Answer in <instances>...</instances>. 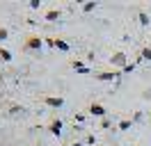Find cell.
Returning a JSON list of instances; mask_svg holds the SVG:
<instances>
[{
  "label": "cell",
  "mask_w": 151,
  "mask_h": 146,
  "mask_svg": "<svg viewBox=\"0 0 151 146\" xmlns=\"http://www.w3.org/2000/svg\"><path fill=\"white\" fill-rule=\"evenodd\" d=\"M142 59H151V48H149V46H147V48H142Z\"/></svg>",
  "instance_id": "11"
},
{
  "label": "cell",
  "mask_w": 151,
  "mask_h": 146,
  "mask_svg": "<svg viewBox=\"0 0 151 146\" xmlns=\"http://www.w3.org/2000/svg\"><path fill=\"white\" fill-rule=\"evenodd\" d=\"M7 34H9V32H7V27H0V44L7 39Z\"/></svg>",
  "instance_id": "12"
},
{
  "label": "cell",
  "mask_w": 151,
  "mask_h": 146,
  "mask_svg": "<svg viewBox=\"0 0 151 146\" xmlns=\"http://www.w3.org/2000/svg\"><path fill=\"white\" fill-rule=\"evenodd\" d=\"M41 46H44V39H41L39 34H28V36H25L23 48H25V50H39Z\"/></svg>",
  "instance_id": "1"
},
{
  "label": "cell",
  "mask_w": 151,
  "mask_h": 146,
  "mask_svg": "<svg viewBox=\"0 0 151 146\" xmlns=\"http://www.w3.org/2000/svg\"><path fill=\"white\" fill-rule=\"evenodd\" d=\"M89 112H92L94 117H103L105 119V107H103V105H99V103H92V105H89Z\"/></svg>",
  "instance_id": "5"
},
{
  "label": "cell",
  "mask_w": 151,
  "mask_h": 146,
  "mask_svg": "<svg viewBox=\"0 0 151 146\" xmlns=\"http://www.w3.org/2000/svg\"><path fill=\"white\" fill-rule=\"evenodd\" d=\"M48 130H50L53 135H60V132H62V121H60V119H53V121L48 123Z\"/></svg>",
  "instance_id": "6"
},
{
  "label": "cell",
  "mask_w": 151,
  "mask_h": 146,
  "mask_svg": "<svg viewBox=\"0 0 151 146\" xmlns=\"http://www.w3.org/2000/svg\"><path fill=\"white\" fill-rule=\"evenodd\" d=\"M60 16H62L60 9H50V11H46V21H57Z\"/></svg>",
  "instance_id": "7"
},
{
  "label": "cell",
  "mask_w": 151,
  "mask_h": 146,
  "mask_svg": "<svg viewBox=\"0 0 151 146\" xmlns=\"http://www.w3.org/2000/svg\"><path fill=\"white\" fill-rule=\"evenodd\" d=\"M94 78H96V80L108 82V80H114V78H117V73H114V71H101V73H96Z\"/></svg>",
  "instance_id": "4"
},
{
  "label": "cell",
  "mask_w": 151,
  "mask_h": 146,
  "mask_svg": "<svg viewBox=\"0 0 151 146\" xmlns=\"http://www.w3.org/2000/svg\"><path fill=\"white\" fill-rule=\"evenodd\" d=\"M44 103H46L48 107H62V105H64V100L60 98V96H44Z\"/></svg>",
  "instance_id": "3"
},
{
  "label": "cell",
  "mask_w": 151,
  "mask_h": 146,
  "mask_svg": "<svg viewBox=\"0 0 151 146\" xmlns=\"http://www.w3.org/2000/svg\"><path fill=\"white\" fill-rule=\"evenodd\" d=\"M128 128H131V121H122L119 123V130H128Z\"/></svg>",
  "instance_id": "13"
},
{
  "label": "cell",
  "mask_w": 151,
  "mask_h": 146,
  "mask_svg": "<svg viewBox=\"0 0 151 146\" xmlns=\"http://www.w3.org/2000/svg\"><path fill=\"white\" fill-rule=\"evenodd\" d=\"M137 18H140L142 25H149V16H147V11H140V14H137Z\"/></svg>",
  "instance_id": "10"
},
{
  "label": "cell",
  "mask_w": 151,
  "mask_h": 146,
  "mask_svg": "<svg viewBox=\"0 0 151 146\" xmlns=\"http://www.w3.org/2000/svg\"><path fill=\"white\" fill-rule=\"evenodd\" d=\"M0 59H2V62H9L12 59V53L7 50V48H0Z\"/></svg>",
  "instance_id": "8"
},
{
  "label": "cell",
  "mask_w": 151,
  "mask_h": 146,
  "mask_svg": "<svg viewBox=\"0 0 151 146\" xmlns=\"http://www.w3.org/2000/svg\"><path fill=\"white\" fill-rule=\"evenodd\" d=\"M94 7H96L94 2H85V7H83V9H85V11H92V9H94Z\"/></svg>",
  "instance_id": "15"
},
{
  "label": "cell",
  "mask_w": 151,
  "mask_h": 146,
  "mask_svg": "<svg viewBox=\"0 0 151 146\" xmlns=\"http://www.w3.org/2000/svg\"><path fill=\"white\" fill-rule=\"evenodd\" d=\"M39 5H41L39 0H30V9H39Z\"/></svg>",
  "instance_id": "14"
},
{
  "label": "cell",
  "mask_w": 151,
  "mask_h": 146,
  "mask_svg": "<svg viewBox=\"0 0 151 146\" xmlns=\"http://www.w3.org/2000/svg\"><path fill=\"white\" fill-rule=\"evenodd\" d=\"M66 146H80V144H78V142H76V144H66Z\"/></svg>",
  "instance_id": "16"
},
{
  "label": "cell",
  "mask_w": 151,
  "mask_h": 146,
  "mask_svg": "<svg viewBox=\"0 0 151 146\" xmlns=\"http://www.w3.org/2000/svg\"><path fill=\"white\" fill-rule=\"evenodd\" d=\"M55 48H60V50H69V44L62 41V39H55Z\"/></svg>",
  "instance_id": "9"
},
{
  "label": "cell",
  "mask_w": 151,
  "mask_h": 146,
  "mask_svg": "<svg viewBox=\"0 0 151 146\" xmlns=\"http://www.w3.org/2000/svg\"><path fill=\"white\" fill-rule=\"evenodd\" d=\"M110 62H112L114 66H122V69H126V66H128V55L119 50V53H114L112 57H110Z\"/></svg>",
  "instance_id": "2"
}]
</instances>
